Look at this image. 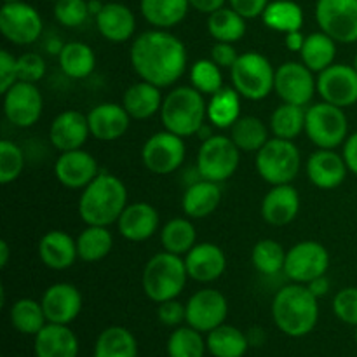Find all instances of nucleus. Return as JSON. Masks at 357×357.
I'll use <instances>...</instances> for the list:
<instances>
[{
    "label": "nucleus",
    "instance_id": "5fc2aeb1",
    "mask_svg": "<svg viewBox=\"0 0 357 357\" xmlns=\"http://www.w3.org/2000/svg\"><path fill=\"white\" fill-rule=\"evenodd\" d=\"M239 54H237L234 44L229 42H216L211 49V59L220 66V68H232L234 63L237 61Z\"/></svg>",
    "mask_w": 357,
    "mask_h": 357
},
{
    "label": "nucleus",
    "instance_id": "603ef678",
    "mask_svg": "<svg viewBox=\"0 0 357 357\" xmlns=\"http://www.w3.org/2000/svg\"><path fill=\"white\" fill-rule=\"evenodd\" d=\"M157 317H159L160 324H164V326L178 328L183 321H187V307L178 302L176 298L167 300V302L159 303Z\"/></svg>",
    "mask_w": 357,
    "mask_h": 357
},
{
    "label": "nucleus",
    "instance_id": "39448f33",
    "mask_svg": "<svg viewBox=\"0 0 357 357\" xmlns=\"http://www.w3.org/2000/svg\"><path fill=\"white\" fill-rule=\"evenodd\" d=\"M187 279L188 272L183 258L162 251L153 255L143 268V291L152 302L164 303L180 296Z\"/></svg>",
    "mask_w": 357,
    "mask_h": 357
},
{
    "label": "nucleus",
    "instance_id": "ea45409f",
    "mask_svg": "<svg viewBox=\"0 0 357 357\" xmlns=\"http://www.w3.org/2000/svg\"><path fill=\"white\" fill-rule=\"evenodd\" d=\"M10 324L21 335H30L35 337L42 328L47 324L42 303L33 298H20L13 303L9 310Z\"/></svg>",
    "mask_w": 357,
    "mask_h": 357
},
{
    "label": "nucleus",
    "instance_id": "f03ea898",
    "mask_svg": "<svg viewBox=\"0 0 357 357\" xmlns=\"http://www.w3.org/2000/svg\"><path fill=\"white\" fill-rule=\"evenodd\" d=\"M305 284H289L279 289L272 302L275 326L291 338H302L314 331L319 321V303Z\"/></svg>",
    "mask_w": 357,
    "mask_h": 357
},
{
    "label": "nucleus",
    "instance_id": "72a5a7b5",
    "mask_svg": "<svg viewBox=\"0 0 357 357\" xmlns=\"http://www.w3.org/2000/svg\"><path fill=\"white\" fill-rule=\"evenodd\" d=\"M241 94L234 87L223 86L218 93L209 96L208 119L215 128L230 129L241 117Z\"/></svg>",
    "mask_w": 357,
    "mask_h": 357
},
{
    "label": "nucleus",
    "instance_id": "79ce46f5",
    "mask_svg": "<svg viewBox=\"0 0 357 357\" xmlns=\"http://www.w3.org/2000/svg\"><path fill=\"white\" fill-rule=\"evenodd\" d=\"M197 241V230L190 220L173 218L164 225L160 232V244L167 253L185 257Z\"/></svg>",
    "mask_w": 357,
    "mask_h": 357
},
{
    "label": "nucleus",
    "instance_id": "bf43d9fd",
    "mask_svg": "<svg viewBox=\"0 0 357 357\" xmlns=\"http://www.w3.org/2000/svg\"><path fill=\"white\" fill-rule=\"evenodd\" d=\"M305 286L310 289V293H312L316 298H323V296H326L328 293H330V279L326 278V274L312 279V281Z\"/></svg>",
    "mask_w": 357,
    "mask_h": 357
},
{
    "label": "nucleus",
    "instance_id": "052dcab7",
    "mask_svg": "<svg viewBox=\"0 0 357 357\" xmlns=\"http://www.w3.org/2000/svg\"><path fill=\"white\" fill-rule=\"evenodd\" d=\"M305 35L302 31H291V33H286V47L291 52H302L303 44H305Z\"/></svg>",
    "mask_w": 357,
    "mask_h": 357
},
{
    "label": "nucleus",
    "instance_id": "4be33fe9",
    "mask_svg": "<svg viewBox=\"0 0 357 357\" xmlns=\"http://www.w3.org/2000/svg\"><path fill=\"white\" fill-rule=\"evenodd\" d=\"M91 136L100 142H115L128 132L131 115L122 105L101 103L87 114Z\"/></svg>",
    "mask_w": 357,
    "mask_h": 357
},
{
    "label": "nucleus",
    "instance_id": "7c9ffc66",
    "mask_svg": "<svg viewBox=\"0 0 357 357\" xmlns=\"http://www.w3.org/2000/svg\"><path fill=\"white\" fill-rule=\"evenodd\" d=\"M190 2L188 0H142L139 9L143 17L153 28L167 30L185 20Z\"/></svg>",
    "mask_w": 357,
    "mask_h": 357
},
{
    "label": "nucleus",
    "instance_id": "a878e982",
    "mask_svg": "<svg viewBox=\"0 0 357 357\" xmlns=\"http://www.w3.org/2000/svg\"><path fill=\"white\" fill-rule=\"evenodd\" d=\"M35 357H77L79 340L68 324L47 323L33 340Z\"/></svg>",
    "mask_w": 357,
    "mask_h": 357
},
{
    "label": "nucleus",
    "instance_id": "b1692460",
    "mask_svg": "<svg viewBox=\"0 0 357 357\" xmlns=\"http://www.w3.org/2000/svg\"><path fill=\"white\" fill-rule=\"evenodd\" d=\"M347 164L344 155H338L333 150L319 149L307 160V174L309 180L323 190H331L344 183L347 178Z\"/></svg>",
    "mask_w": 357,
    "mask_h": 357
},
{
    "label": "nucleus",
    "instance_id": "4468645a",
    "mask_svg": "<svg viewBox=\"0 0 357 357\" xmlns=\"http://www.w3.org/2000/svg\"><path fill=\"white\" fill-rule=\"evenodd\" d=\"M312 70L298 61H288L275 70L274 91L282 103L307 107L317 91V79Z\"/></svg>",
    "mask_w": 357,
    "mask_h": 357
},
{
    "label": "nucleus",
    "instance_id": "aec40b11",
    "mask_svg": "<svg viewBox=\"0 0 357 357\" xmlns=\"http://www.w3.org/2000/svg\"><path fill=\"white\" fill-rule=\"evenodd\" d=\"M91 136L89 121L87 115L77 110H66L56 115L49 128V139L51 145L59 152L79 150L86 145Z\"/></svg>",
    "mask_w": 357,
    "mask_h": 357
},
{
    "label": "nucleus",
    "instance_id": "6e6d98bb",
    "mask_svg": "<svg viewBox=\"0 0 357 357\" xmlns=\"http://www.w3.org/2000/svg\"><path fill=\"white\" fill-rule=\"evenodd\" d=\"M230 7L241 14L246 20H255L261 16L271 2L268 0H229Z\"/></svg>",
    "mask_w": 357,
    "mask_h": 357
},
{
    "label": "nucleus",
    "instance_id": "423d86ee",
    "mask_svg": "<svg viewBox=\"0 0 357 357\" xmlns=\"http://www.w3.org/2000/svg\"><path fill=\"white\" fill-rule=\"evenodd\" d=\"M232 87L251 101L265 100L274 91L275 70L264 54L257 51L243 52L230 68Z\"/></svg>",
    "mask_w": 357,
    "mask_h": 357
},
{
    "label": "nucleus",
    "instance_id": "0e129e2a",
    "mask_svg": "<svg viewBox=\"0 0 357 357\" xmlns=\"http://www.w3.org/2000/svg\"><path fill=\"white\" fill-rule=\"evenodd\" d=\"M354 68L357 70V52H356V58H354Z\"/></svg>",
    "mask_w": 357,
    "mask_h": 357
},
{
    "label": "nucleus",
    "instance_id": "9b49d317",
    "mask_svg": "<svg viewBox=\"0 0 357 357\" xmlns=\"http://www.w3.org/2000/svg\"><path fill=\"white\" fill-rule=\"evenodd\" d=\"M42 17L35 7L23 2H6L0 9V31L16 45H28L42 35Z\"/></svg>",
    "mask_w": 357,
    "mask_h": 357
},
{
    "label": "nucleus",
    "instance_id": "680f3d73",
    "mask_svg": "<svg viewBox=\"0 0 357 357\" xmlns=\"http://www.w3.org/2000/svg\"><path fill=\"white\" fill-rule=\"evenodd\" d=\"M9 264V244L7 241H0V267L6 268Z\"/></svg>",
    "mask_w": 357,
    "mask_h": 357
},
{
    "label": "nucleus",
    "instance_id": "5701e85b",
    "mask_svg": "<svg viewBox=\"0 0 357 357\" xmlns=\"http://www.w3.org/2000/svg\"><path fill=\"white\" fill-rule=\"evenodd\" d=\"M300 211V195L289 183L274 185L261 201V218L272 227L289 225Z\"/></svg>",
    "mask_w": 357,
    "mask_h": 357
},
{
    "label": "nucleus",
    "instance_id": "393cba45",
    "mask_svg": "<svg viewBox=\"0 0 357 357\" xmlns=\"http://www.w3.org/2000/svg\"><path fill=\"white\" fill-rule=\"evenodd\" d=\"M119 234L131 243H143L155 234L159 227V213L149 202L128 204L117 222Z\"/></svg>",
    "mask_w": 357,
    "mask_h": 357
},
{
    "label": "nucleus",
    "instance_id": "cd10ccee",
    "mask_svg": "<svg viewBox=\"0 0 357 357\" xmlns=\"http://www.w3.org/2000/svg\"><path fill=\"white\" fill-rule=\"evenodd\" d=\"M38 257L45 267L52 271H65L72 267L79 258L77 253V239L63 230H51L44 234L38 243Z\"/></svg>",
    "mask_w": 357,
    "mask_h": 357
},
{
    "label": "nucleus",
    "instance_id": "473e14b6",
    "mask_svg": "<svg viewBox=\"0 0 357 357\" xmlns=\"http://www.w3.org/2000/svg\"><path fill=\"white\" fill-rule=\"evenodd\" d=\"M93 357H138V342L128 328L110 326L96 338Z\"/></svg>",
    "mask_w": 357,
    "mask_h": 357
},
{
    "label": "nucleus",
    "instance_id": "c03bdc74",
    "mask_svg": "<svg viewBox=\"0 0 357 357\" xmlns=\"http://www.w3.org/2000/svg\"><path fill=\"white\" fill-rule=\"evenodd\" d=\"M169 357H204L208 345L201 331L192 326H178L167 338Z\"/></svg>",
    "mask_w": 357,
    "mask_h": 357
},
{
    "label": "nucleus",
    "instance_id": "4d7b16f0",
    "mask_svg": "<svg viewBox=\"0 0 357 357\" xmlns=\"http://www.w3.org/2000/svg\"><path fill=\"white\" fill-rule=\"evenodd\" d=\"M342 155H344L349 171L357 174V132H354V135H351L345 139L344 153H342Z\"/></svg>",
    "mask_w": 357,
    "mask_h": 357
},
{
    "label": "nucleus",
    "instance_id": "7ed1b4c3",
    "mask_svg": "<svg viewBox=\"0 0 357 357\" xmlns=\"http://www.w3.org/2000/svg\"><path fill=\"white\" fill-rule=\"evenodd\" d=\"M128 206V190L121 178L100 173L79 199V216L86 225L108 227L117 223Z\"/></svg>",
    "mask_w": 357,
    "mask_h": 357
},
{
    "label": "nucleus",
    "instance_id": "f704fd0d",
    "mask_svg": "<svg viewBox=\"0 0 357 357\" xmlns=\"http://www.w3.org/2000/svg\"><path fill=\"white\" fill-rule=\"evenodd\" d=\"M58 61L70 79H86L94 72L96 54L84 42H68L58 54Z\"/></svg>",
    "mask_w": 357,
    "mask_h": 357
},
{
    "label": "nucleus",
    "instance_id": "864d4df0",
    "mask_svg": "<svg viewBox=\"0 0 357 357\" xmlns=\"http://www.w3.org/2000/svg\"><path fill=\"white\" fill-rule=\"evenodd\" d=\"M16 82H20L17 58L3 49V51H0V93L6 94Z\"/></svg>",
    "mask_w": 357,
    "mask_h": 357
},
{
    "label": "nucleus",
    "instance_id": "c85d7f7f",
    "mask_svg": "<svg viewBox=\"0 0 357 357\" xmlns=\"http://www.w3.org/2000/svg\"><path fill=\"white\" fill-rule=\"evenodd\" d=\"M222 202V190L220 183L209 180H199L192 183L183 194V211L188 218L202 220L213 215Z\"/></svg>",
    "mask_w": 357,
    "mask_h": 357
},
{
    "label": "nucleus",
    "instance_id": "8fccbe9b",
    "mask_svg": "<svg viewBox=\"0 0 357 357\" xmlns=\"http://www.w3.org/2000/svg\"><path fill=\"white\" fill-rule=\"evenodd\" d=\"M333 312L342 323L357 326V288H344L335 295Z\"/></svg>",
    "mask_w": 357,
    "mask_h": 357
},
{
    "label": "nucleus",
    "instance_id": "bb28decb",
    "mask_svg": "<svg viewBox=\"0 0 357 357\" xmlns=\"http://www.w3.org/2000/svg\"><path fill=\"white\" fill-rule=\"evenodd\" d=\"M96 24L101 37L114 44H122L135 35L136 17L124 3L108 2L98 13Z\"/></svg>",
    "mask_w": 357,
    "mask_h": 357
},
{
    "label": "nucleus",
    "instance_id": "09e8293b",
    "mask_svg": "<svg viewBox=\"0 0 357 357\" xmlns=\"http://www.w3.org/2000/svg\"><path fill=\"white\" fill-rule=\"evenodd\" d=\"M91 16L87 0H58L54 3V17L68 28H77Z\"/></svg>",
    "mask_w": 357,
    "mask_h": 357
},
{
    "label": "nucleus",
    "instance_id": "412c9836",
    "mask_svg": "<svg viewBox=\"0 0 357 357\" xmlns=\"http://www.w3.org/2000/svg\"><path fill=\"white\" fill-rule=\"evenodd\" d=\"M185 267L188 278L197 282H213L223 275L227 268L225 253L220 246L213 243L195 244L185 255Z\"/></svg>",
    "mask_w": 357,
    "mask_h": 357
},
{
    "label": "nucleus",
    "instance_id": "2f4dec72",
    "mask_svg": "<svg viewBox=\"0 0 357 357\" xmlns=\"http://www.w3.org/2000/svg\"><path fill=\"white\" fill-rule=\"evenodd\" d=\"M206 345L213 357H244L250 349V338L236 326L222 324L209 331Z\"/></svg>",
    "mask_w": 357,
    "mask_h": 357
},
{
    "label": "nucleus",
    "instance_id": "de8ad7c7",
    "mask_svg": "<svg viewBox=\"0 0 357 357\" xmlns=\"http://www.w3.org/2000/svg\"><path fill=\"white\" fill-rule=\"evenodd\" d=\"M24 167L23 150L9 139L0 142V183L9 185L20 178Z\"/></svg>",
    "mask_w": 357,
    "mask_h": 357
},
{
    "label": "nucleus",
    "instance_id": "49530a36",
    "mask_svg": "<svg viewBox=\"0 0 357 357\" xmlns=\"http://www.w3.org/2000/svg\"><path fill=\"white\" fill-rule=\"evenodd\" d=\"M190 84L199 93L213 96L223 87L222 68L213 59H199L190 68Z\"/></svg>",
    "mask_w": 357,
    "mask_h": 357
},
{
    "label": "nucleus",
    "instance_id": "a211bd4d",
    "mask_svg": "<svg viewBox=\"0 0 357 357\" xmlns=\"http://www.w3.org/2000/svg\"><path fill=\"white\" fill-rule=\"evenodd\" d=\"M40 303L47 323L70 324L82 310V295L70 282H56L45 289Z\"/></svg>",
    "mask_w": 357,
    "mask_h": 357
},
{
    "label": "nucleus",
    "instance_id": "1a4fd4ad",
    "mask_svg": "<svg viewBox=\"0 0 357 357\" xmlns=\"http://www.w3.org/2000/svg\"><path fill=\"white\" fill-rule=\"evenodd\" d=\"M241 150L230 136H209L202 142L197 153V173L202 180L222 181L232 178L239 167Z\"/></svg>",
    "mask_w": 357,
    "mask_h": 357
},
{
    "label": "nucleus",
    "instance_id": "9d476101",
    "mask_svg": "<svg viewBox=\"0 0 357 357\" xmlns=\"http://www.w3.org/2000/svg\"><path fill=\"white\" fill-rule=\"evenodd\" d=\"M316 21L335 42H357V0H317Z\"/></svg>",
    "mask_w": 357,
    "mask_h": 357
},
{
    "label": "nucleus",
    "instance_id": "e433bc0d",
    "mask_svg": "<svg viewBox=\"0 0 357 357\" xmlns=\"http://www.w3.org/2000/svg\"><path fill=\"white\" fill-rule=\"evenodd\" d=\"M208 30L216 42L236 44L246 33V17L241 16L232 7H222L209 14Z\"/></svg>",
    "mask_w": 357,
    "mask_h": 357
},
{
    "label": "nucleus",
    "instance_id": "2eb2a0df",
    "mask_svg": "<svg viewBox=\"0 0 357 357\" xmlns=\"http://www.w3.org/2000/svg\"><path fill=\"white\" fill-rule=\"evenodd\" d=\"M187 324L201 333H209L215 328L225 324L229 314V302L218 289H199L188 298Z\"/></svg>",
    "mask_w": 357,
    "mask_h": 357
},
{
    "label": "nucleus",
    "instance_id": "e2e57ef3",
    "mask_svg": "<svg viewBox=\"0 0 357 357\" xmlns=\"http://www.w3.org/2000/svg\"><path fill=\"white\" fill-rule=\"evenodd\" d=\"M89 13H91V16H94L96 17L98 16V13H100L101 9H103V6L105 3H101L100 0H89Z\"/></svg>",
    "mask_w": 357,
    "mask_h": 357
},
{
    "label": "nucleus",
    "instance_id": "f3484780",
    "mask_svg": "<svg viewBox=\"0 0 357 357\" xmlns=\"http://www.w3.org/2000/svg\"><path fill=\"white\" fill-rule=\"evenodd\" d=\"M317 93L323 101L347 108L357 103V70L354 66L333 63L317 77Z\"/></svg>",
    "mask_w": 357,
    "mask_h": 357
},
{
    "label": "nucleus",
    "instance_id": "a18cd8bd",
    "mask_svg": "<svg viewBox=\"0 0 357 357\" xmlns=\"http://www.w3.org/2000/svg\"><path fill=\"white\" fill-rule=\"evenodd\" d=\"M251 261L255 268L264 275H275L284 271L286 251L274 239H261L251 251Z\"/></svg>",
    "mask_w": 357,
    "mask_h": 357
},
{
    "label": "nucleus",
    "instance_id": "6ab92c4d",
    "mask_svg": "<svg viewBox=\"0 0 357 357\" xmlns=\"http://www.w3.org/2000/svg\"><path fill=\"white\" fill-rule=\"evenodd\" d=\"M54 173L63 187L79 190V188H86L100 174V169H98L96 159L79 149L61 152V155L56 160Z\"/></svg>",
    "mask_w": 357,
    "mask_h": 357
},
{
    "label": "nucleus",
    "instance_id": "3c124183",
    "mask_svg": "<svg viewBox=\"0 0 357 357\" xmlns=\"http://www.w3.org/2000/svg\"><path fill=\"white\" fill-rule=\"evenodd\" d=\"M45 75V61L37 52H26L17 58V77L23 82L37 84Z\"/></svg>",
    "mask_w": 357,
    "mask_h": 357
},
{
    "label": "nucleus",
    "instance_id": "0eeeda50",
    "mask_svg": "<svg viewBox=\"0 0 357 357\" xmlns=\"http://www.w3.org/2000/svg\"><path fill=\"white\" fill-rule=\"evenodd\" d=\"M300 164V150L291 139L272 138L257 152L258 174L272 187L291 183L298 174Z\"/></svg>",
    "mask_w": 357,
    "mask_h": 357
},
{
    "label": "nucleus",
    "instance_id": "13d9d810",
    "mask_svg": "<svg viewBox=\"0 0 357 357\" xmlns=\"http://www.w3.org/2000/svg\"><path fill=\"white\" fill-rule=\"evenodd\" d=\"M190 2V7H194L195 10H199V13L202 14H211L215 13V10L222 9V7H225V2L227 0H188Z\"/></svg>",
    "mask_w": 357,
    "mask_h": 357
},
{
    "label": "nucleus",
    "instance_id": "f8f14e48",
    "mask_svg": "<svg viewBox=\"0 0 357 357\" xmlns=\"http://www.w3.org/2000/svg\"><path fill=\"white\" fill-rule=\"evenodd\" d=\"M330 267V255L317 241H302L286 253L284 274L298 284H309L312 279L326 274Z\"/></svg>",
    "mask_w": 357,
    "mask_h": 357
},
{
    "label": "nucleus",
    "instance_id": "6e6552de",
    "mask_svg": "<svg viewBox=\"0 0 357 357\" xmlns=\"http://www.w3.org/2000/svg\"><path fill=\"white\" fill-rule=\"evenodd\" d=\"M305 132L317 149L335 150L349 138V121L344 108L321 101L307 110Z\"/></svg>",
    "mask_w": 357,
    "mask_h": 357
},
{
    "label": "nucleus",
    "instance_id": "a19ab883",
    "mask_svg": "<svg viewBox=\"0 0 357 357\" xmlns=\"http://www.w3.org/2000/svg\"><path fill=\"white\" fill-rule=\"evenodd\" d=\"M230 139L241 152H258L268 142L267 126L253 115L239 117L230 128Z\"/></svg>",
    "mask_w": 357,
    "mask_h": 357
},
{
    "label": "nucleus",
    "instance_id": "f257e3e1",
    "mask_svg": "<svg viewBox=\"0 0 357 357\" xmlns=\"http://www.w3.org/2000/svg\"><path fill=\"white\" fill-rule=\"evenodd\" d=\"M131 65L139 79L157 87H169L187 68V49L173 33L160 28L143 31L131 45Z\"/></svg>",
    "mask_w": 357,
    "mask_h": 357
},
{
    "label": "nucleus",
    "instance_id": "774afa93",
    "mask_svg": "<svg viewBox=\"0 0 357 357\" xmlns=\"http://www.w3.org/2000/svg\"><path fill=\"white\" fill-rule=\"evenodd\" d=\"M47 2H54L56 3V2H58V0H47Z\"/></svg>",
    "mask_w": 357,
    "mask_h": 357
},
{
    "label": "nucleus",
    "instance_id": "dca6fc26",
    "mask_svg": "<svg viewBox=\"0 0 357 357\" xmlns=\"http://www.w3.org/2000/svg\"><path fill=\"white\" fill-rule=\"evenodd\" d=\"M44 108V100L38 87L31 82L14 84L3 94V114L16 128H31L38 122Z\"/></svg>",
    "mask_w": 357,
    "mask_h": 357
},
{
    "label": "nucleus",
    "instance_id": "20e7f679",
    "mask_svg": "<svg viewBox=\"0 0 357 357\" xmlns=\"http://www.w3.org/2000/svg\"><path fill=\"white\" fill-rule=\"evenodd\" d=\"M160 121L166 131L181 138L199 135L208 119V103L204 94L192 86H180L171 91L160 107Z\"/></svg>",
    "mask_w": 357,
    "mask_h": 357
},
{
    "label": "nucleus",
    "instance_id": "69168bd1",
    "mask_svg": "<svg viewBox=\"0 0 357 357\" xmlns=\"http://www.w3.org/2000/svg\"><path fill=\"white\" fill-rule=\"evenodd\" d=\"M6 2H20V0H3V3Z\"/></svg>",
    "mask_w": 357,
    "mask_h": 357
},
{
    "label": "nucleus",
    "instance_id": "338daca9",
    "mask_svg": "<svg viewBox=\"0 0 357 357\" xmlns=\"http://www.w3.org/2000/svg\"><path fill=\"white\" fill-rule=\"evenodd\" d=\"M354 340H356V345H357V326H356V333H354Z\"/></svg>",
    "mask_w": 357,
    "mask_h": 357
},
{
    "label": "nucleus",
    "instance_id": "37998d69",
    "mask_svg": "<svg viewBox=\"0 0 357 357\" xmlns=\"http://www.w3.org/2000/svg\"><path fill=\"white\" fill-rule=\"evenodd\" d=\"M307 110L291 103H282L271 115V129L275 138L295 139L305 131Z\"/></svg>",
    "mask_w": 357,
    "mask_h": 357
},
{
    "label": "nucleus",
    "instance_id": "ddd939ff",
    "mask_svg": "<svg viewBox=\"0 0 357 357\" xmlns=\"http://www.w3.org/2000/svg\"><path fill=\"white\" fill-rule=\"evenodd\" d=\"M185 142L181 136L169 131H160L150 136L142 150L143 164L153 174H171L183 164Z\"/></svg>",
    "mask_w": 357,
    "mask_h": 357
},
{
    "label": "nucleus",
    "instance_id": "c9c22d12",
    "mask_svg": "<svg viewBox=\"0 0 357 357\" xmlns=\"http://www.w3.org/2000/svg\"><path fill=\"white\" fill-rule=\"evenodd\" d=\"M261 20H264L265 26L286 35L302 30L303 10L293 0H274L261 14Z\"/></svg>",
    "mask_w": 357,
    "mask_h": 357
},
{
    "label": "nucleus",
    "instance_id": "4c0bfd02",
    "mask_svg": "<svg viewBox=\"0 0 357 357\" xmlns=\"http://www.w3.org/2000/svg\"><path fill=\"white\" fill-rule=\"evenodd\" d=\"M302 63L309 66L312 72L321 73L335 63L337 56V42L324 31H316L305 38L302 52Z\"/></svg>",
    "mask_w": 357,
    "mask_h": 357
},
{
    "label": "nucleus",
    "instance_id": "c756f323",
    "mask_svg": "<svg viewBox=\"0 0 357 357\" xmlns=\"http://www.w3.org/2000/svg\"><path fill=\"white\" fill-rule=\"evenodd\" d=\"M162 101L164 98L160 94V87L142 80L126 89L124 96H122V107L131 115V119L146 121V119L153 117L157 112H160Z\"/></svg>",
    "mask_w": 357,
    "mask_h": 357
},
{
    "label": "nucleus",
    "instance_id": "58836bf2",
    "mask_svg": "<svg viewBox=\"0 0 357 357\" xmlns=\"http://www.w3.org/2000/svg\"><path fill=\"white\" fill-rule=\"evenodd\" d=\"M112 246H114V237L108 227L87 225V229L77 237V253L80 260L87 264L103 260L112 251Z\"/></svg>",
    "mask_w": 357,
    "mask_h": 357
}]
</instances>
